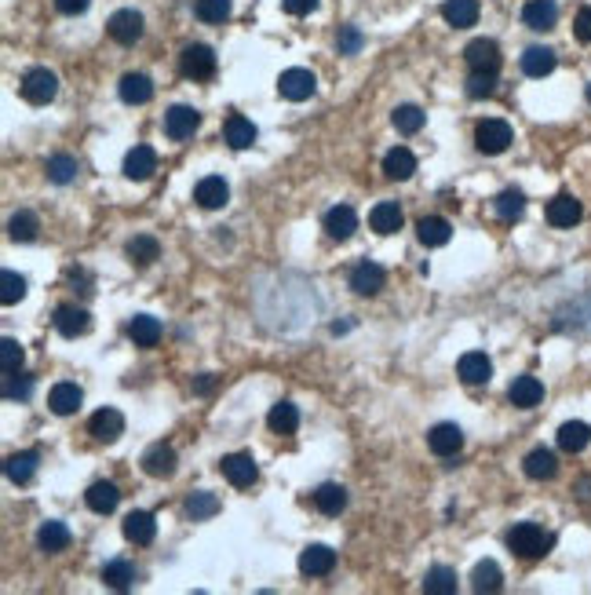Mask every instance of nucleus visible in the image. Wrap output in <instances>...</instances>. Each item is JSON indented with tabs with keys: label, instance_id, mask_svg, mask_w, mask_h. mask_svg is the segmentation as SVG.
<instances>
[{
	"label": "nucleus",
	"instance_id": "0eeeda50",
	"mask_svg": "<svg viewBox=\"0 0 591 595\" xmlns=\"http://www.w3.org/2000/svg\"><path fill=\"white\" fill-rule=\"evenodd\" d=\"M219 471H223V479L230 486H238V490H245V486H252L259 479V468H256V460L249 453H226L219 460Z\"/></svg>",
	"mask_w": 591,
	"mask_h": 595
},
{
	"label": "nucleus",
	"instance_id": "393cba45",
	"mask_svg": "<svg viewBox=\"0 0 591 595\" xmlns=\"http://www.w3.org/2000/svg\"><path fill=\"white\" fill-rule=\"evenodd\" d=\"M154 172H157L154 146H135V151H128V158H125V175H128V180L142 183V180H150Z\"/></svg>",
	"mask_w": 591,
	"mask_h": 595
},
{
	"label": "nucleus",
	"instance_id": "c9c22d12",
	"mask_svg": "<svg viewBox=\"0 0 591 595\" xmlns=\"http://www.w3.org/2000/svg\"><path fill=\"white\" fill-rule=\"evenodd\" d=\"M383 172H388V180H412V172H417V158H412V151H405V146H395V151H388V158H383Z\"/></svg>",
	"mask_w": 591,
	"mask_h": 595
},
{
	"label": "nucleus",
	"instance_id": "2f4dec72",
	"mask_svg": "<svg viewBox=\"0 0 591 595\" xmlns=\"http://www.w3.org/2000/svg\"><path fill=\"white\" fill-rule=\"evenodd\" d=\"M161 321L154 318V314H135L132 321H128V336L135 340V347H157V340H161Z\"/></svg>",
	"mask_w": 591,
	"mask_h": 595
},
{
	"label": "nucleus",
	"instance_id": "58836bf2",
	"mask_svg": "<svg viewBox=\"0 0 591 595\" xmlns=\"http://www.w3.org/2000/svg\"><path fill=\"white\" fill-rule=\"evenodd\" d=\"M44 172H48V180H51V183L66 187V183H73V180H77L81 165H77V158H70V154H51V158L44 161Z\"/></svg>",
	"mask_w": 591,
	"mask_h": 595
},
{
	"label": "nucleus",
	"instance_id": "cd10ccee",
	"mask_svg": "<svg viewBox=\"0 0 591 595\" xmlns=\"http://www.w3.org/2000/svg\"><path fill=\"white\" fill-rule=\"evenodd\" d=\"M402 223H405V216H402V208H398V201H380L372 212H369V227L376 230V234H398L402 230Z\"/></svg>",
	"mask_w": 591,
	"mask_h": 595
},
{
	"label": "nucleus",
	"instance_id": "20e7f679",
	"mask_svg": "<svg viewBox=\"0 0 591 595\" xmlns=\"http://www.w3.org/2000/svg\"><path fill=\"white\" fill-rule=\"evenodd\" d=\"M180 70L190 81H209L216 73V51L209 44H187L180 55Z\"/></svg>",
	"mask_w": 591,
	"mask_h": 595
},
{
	"label": "nucleus",
	"instance_id": "ddd939ff",
	"mask_svg": "<svg viewBox=\"0 0 591 595\" xmlns=\"http://www.w3.org/2000/svg\"><path fill=\"white\" fill-rule=\"evenodd\" d=\"M175 464H180V457H175V450H172V445H165V442L150 445V450L142 453V471L150 475V479H172Z\"/></svg>",
	"mask_w": 591,
	"mask_h": 595
},
{
	"label": "nucleus",
	"instance_id": "dca6fc26",
	"mask_svg": "<svg viewBox=\"0 0 591 595\" xmlns=\"http://www.w3.org/2000/svg\"><path fill=\"white\" fill-rule=\"evenodd\" d=\"M427 445L434 457H457L464 450V431L457 424H434L427 431Z\"/></svg>",
	"mask_w": 591,
	"mask_h": 595
},
{
	"label": "nucleus",
	"instance_id": "a211bd4d",
	"mask_svg": "<svg viewBox=\"0 0 591 595\" xmlns=\"http://www.w3.org/2000/svg\"><path fill=\"white\" fill-rule=\"evenodd\" d=\"M383 285H388V274H383V267H380V263L362 259V263L350 271V289L358 292V296H376Z\"/></svg>",
	"mask_w": 591,
	"mask_h": 595
},
{
	"label": "nucleus",
	"instance_id": "37998d69",
	"mask_svg": "<svg viewBox=\"0 0 591 595\" xmlns=\"http://www.w3.org/2000/svg\"><path fill=\"white\" fill-rule=\"evenodd\" d=\"M125 252H128V259H132L135 267H150L154 259H161V245H157V237H150V234L132 237Z\"/></svg>",
	"mask_w": 591,
	"mask_h": 595
},
{
	"label": "nucleus",
	"instance_id": "13d9d810",
	"mask_svg": "<svg viewBox=\"0 0 591 595\" xmlns=\"http://www.w3.org/2000/svg\"><path fill=\"white\" fill-rule=\"evenodd\" d=\"M281 8H285L288 15L300 19V15H311V12L318 8V0H281Z\"/></svg>",
	"mask_w": 591,
	"mask_h": 595
},
{
	"label": "nucleus",
	"instance_id": "b1692460",
	"mask_svg": "<svg viewBox=\"0 0 591 595\" xmlns=\"http://www.w3.org/2000/svg\"><path fill=\"white\" fill-rule=\"evenodd\" d=\"M223 139H226L230 151H249V146L256 143V125L242 113H230L226 125H223Z\"/></svg>",
	"mask_w": 591,
	"mask_h": 595
},
{
	"label": "nucleus",
	"instance_id": "603ef678",
	"mask_svg": "<svg viewBox=\"0 0 591 595\" xmlns=\"http://www.w3.org/2000/svg\"><path fill=\"white\" fill-rule=\"evenodd\" d=\"M194 15L201 22H223L230 19V0H194Z\"/></svg>",
	"mask_w": 591,
	"mask_h": 595
},
{
	"label": "nucleus",
	"instance_id": "473e14b6",
	"mask_svg": "<svg viewBox=\"0 0 591 595\" xmlns=\"http://www.w3.org/2000/svg\"><path fill=\"white\" fill-rule=\"evenodd\" d=\"M37 453L34 450H26V453H12L8 460H4V475H8V479L15 483V486H26L29 479H34V475H37Z\"/></svg>",
	"mask_w": 591,
	"mask_h": 595
},
{
	"label": "nucleus",
	"instance_id": "f8f14e48",
	"mask_svg": "<svg viewBox=\"0 0 591 595\" xmlns=\"http://www.w3.org/2000/svg\"><path fill=\"white\" fill-rule=\"evenodd\" d=\"M55 329L63 333L66 340H77V336H84L88 329H92V314H88L84 307H77V304H63L55 311Z\"/></svg>",
	"mask_w": 591,
	"mask_h": 595
},
{
	"label": "nucleus",
	"instance_id": "a878e982",
	"mask_svg": "<svg viewBox=\"0 0 591 595\" xmlns=\"http://www.w3.org/2000/svg\"><path fill=\"white\" fill-rule=\"evenodd\" d=\"M417 237H420V245H427V249H441V245H449L453 227H449L446 216H424L417 223Z\"/></svg>",
	"mask_w": 591,
	"mask_h": 595
},
{
	"label": "nucleus",
	"instance_id": "864d4df0",
	"mask_svg": "<svg viewBox=\"0 0 591 595\" xmlns=\"http://www.w3.org/2000/svg\"><path fill=\"white\" fill-rule=\"evenodd\" d=\"M22 359H26V351H22L19 340H12V336L0 340V369H4V373H19Z\"/></svg>",
	"mask_w": 591,
	"mask_h": 595
},
{
	"label": "nucleus",
	"instance_id": "f704fd0d",
	"mask_svg": "<svg viewBox=\"0 0 591 595\" xmlns=\"http://www.w3.org/2000/svg\"><path fill=\"white\" fill-rule=\"evenodd\" d=\"M587 442H591V428L584 421H566L558 428V450L563 453H580L587 450Z\"/></svg>",
	"mask_w": 591,
	"mask_h": 595
},
{
	"label": "nucleus",
	"instance_id": "4468645a",
	"mask_svg": "<svg viewBox=\"0 0 591 595\" xmlns=\"http://www.w3.org/2000/svg\"><path fill=\"white\" fill-rule=\"evenodd\" d=\"M457 376L467 383V388H479V383H489L493 362L486 359L482 351H467V354H460V362H457Z\"/></svg>",
	"mask_w": 591,
	"mask_h": 595
},
{
	"label": "nucleus",
	"instance_id": "49530a36",
	"mask_svg": "<svg viewBox=\"0 0 591 595\" xmlns=\"http://www.w3.org/2000/svg\"><path fill=\"white\" fill-rule=\"evenodd\" d=\"M216 512H219V497H216V493H209V490H197V493H190V497H187V515H190L194 522L212 519Z\"/></svg>",
	"mask_w": 591,
	"mask_h": 595
},
{
	"label": "nucleus",
	"instance_id": "4d7b16f0",
	"mask_svg": "<svg viewBox=\"0 0 591 595\" xmlns=\"http://www.w3.org/2000/svg\"><path fill=\"white\" fill-rule=\"evenodd\" d=\"M573 34H577V41L591 44V8H580V12H577V19H573Z\"/></svg>",
	"mask_w": 591,
	"mask_h": 595
},
{
	"label": "nucleus",
	"instance_id": "79ce46f5",
	"mask_svg": "<svg viewBox=\"0 0 591 595\" xmlns=\"http://www.w3.org/2000/svg\"><path fill=\"white\" fill-rule=\"evenodd\" d=\"M471 588L475 591H500L504 588V574H500V567L493 559H482L475 570H471Z\"/></svg>",
	"mask_w": 591,
	"mask_h": 595
},
{
	"label": "nucleus",
	"instance_id": "4be33fe9",
	"mask_svg": "<svg viewBox=\"0 0 591 595\" xmlns=\"http://www.w3.org/2000/svg\"><path fill=\"white\" fill-rule=\"evenodd\" d=\"M508 398H511V406H518V409H533V406L544 402V383H541L537 376H515L511 388H508Z\"/></svg>",
	"mask_w": 591,
	"mask_h": 595
},
{
	"label": "nucleus",
	"instance_id": "7c9ffc66",
	"mask_svg": "<svg viewBox=\"0 0 591 595\" xmlns=\"http://www.w3.org/2000/svg\"><path fill=\"white\" fill-rule=\"evenodd\" d=\"M441 19H446L453 29H467L479 22V0H446L441 4Z\"/></svg>",
	"mask_w": 591,
	"mask_h": 595
},
{
	"label": "nucleus",
	"instance_id": "09e8293b",
	"mask_svg": "<svg viewBox=\"0 0 591 595\" xmlns=\"http://www.w3.org/2000/svg\"><path fill=\"white\" fill-rule=\"evenodd\" d=\"M391 121H395V128H398L402 135H417V132L424 128V110L412 106V103H405V106H398V110L391 113Z\"/></svg>",
	"mask_w": 591,
	"mask_h": 595
},
{
	"label": "nucleus",
	"instance_id": "8fccbe9b",
	"mask_svg": "<svg viewBox=\"0 0 591 595\" xmlns=\"http://www.w3.org/2000/svg\"><path fill=\"white\" fill-rule=\"evenodd\" d=\"M22 296H26V278H22V274H15V271L0 274V304L12 307V304L22 300Z\"/></svg>",
	"mask_w": 591,
	"mask_h": 595
},
{
	"label": "nucleus",
	"instance_id": "9d476101",
	"mask_svg": "<svg viewBox=\"0 0 591 595\" xmlns=\"http://www.w3.org/2000/svg\"><path fill=\"white\" fill-rule=\"evenodd\" d=\"M548 223L551 227H558V230H570V227H577L580 223V216H584V208H580V201L573 197V194H558V197H551L548 201Z\"/></svg>",
	"mask_w": 591,
	"mask_h": 595
},
{
	"label": "nucleus",
	"instance_id": "7ed1b4c3",
	"mask_svg": "<svg viewBox=\"0 0 591 595\" xmlns=\"http://www.w3.org/2000/svg\"><path fill=\"white\" fill-rule=\"evenodd\" d=\"M511 125L508 121H500V117H489V121H482L479 128H475V146L482 154H489V158H496V154H504L508 146H511Z\"/></svg>",
	"mask_w": 591,
	"mask_h": 595
},
{
	"label": "nucleus",
	"instance_id": "412c9836",
	"mask_svg": "<svg viewBox=\"0 0 591 595\" xmlns=\"http://www.w3.org/2000/svg\"><path fill=\"white\" fill-rule=\"evenodd\" d=\"M81 402H84V391L77 388V383H55V388L48 391V409L55 413V416H73L77 409H81Z\"/></svg>",
	"mask_w": 591,
	"mask_h": 595
},
{
	"label": "nucleus",
	"instance_id": "6e6552de",
	"mask_svg": "<svg viewBox=\"0 0 591 595\" xmlns=\"http://www.w3.org/2000/svg\"><path fill=\"white\" fill-rule=\"evenodd\" d=\"M106 34H110L117 44H135V41L142 37V15L132 12V8L113 12L110 22H106Z\"/></svg>",
	"mask_w": 591,
	"mask_h": 595
},
{
	"label": "nucleus",
	"instance_id": "5fc2aeb1",
	"mask_svg": "<svg viewBox=\"0 0 591 595\" xmlns=\"http://www.w3.org/2000/svg\"><path fill=\"white\" fill-rule=\"evenodd\" d=\"M29 388H34V380H29V376L4 373V398H8V402H22V398H29Z\"/></svg>",
	"mask_w": 591,
	"mask_h": 595
},
{
	"label": "nucleus",
	"instance_id": "72a5a7b5",
	"mask_svg": "<svg viewBox=\"0 0 591 595\" xmlns=\"http://www.w3.org/2000/svg\"><path fill=\"white\" fill-rule=\"evenodd\" d=\"M558 66V58H555V51L551 48H526V55H522V73L526 77H548L551 70Z\"/></svg>",
	"mask_w": 591,
	"mask_h": 595
},
{
	"label": "nucleus",
	"instance_id": "ea45409f",
	"mask_svg": "<svg viewBox=\"0 0 591 595\" xmlns=\"http://www.w3.org/2000/svg\"><path fill=\"white\" fill-rule=\"evenodd\" d=\"M103 584L113 588V591H128L135 584V567H132V562H125V559L106 562V567H103Z\"/></svg>",
	"mask_w": 591,
	"mask_h": 595
},
{
	"label": "nucleus",
	"instance_id": "f03ea898",
	"mask_svg": "<svg viewBox=\"0 0 591 595\" xmlns=\"http://www.w3.org/2000/svg\"><path fill=\"white\" fill-rule=\"evenodd\" d=\"M19 92L29 106H48L55 96H58V77L44 66H34V70H26L22 81H19Z\"/></svg>",
	"mask_w": 591,
	"mask_h": 595
},
{
	"label": "nucleus",
	"instance_id": "c03bdc74",
	"mask_svg": "<svg viewBox=\"0 0 591 595\" xmlns=\"http://www.w3.org/2000/svg\"><path fill=\"white\" fill-rule=\"evenodd\" d=\"M493 208H496V216L504 220V223H515L526 212V194L522 190H500L496 201H493Z\"/></svg>",
	"mask_w": 591,
	"mask_h": 595
},
{
	"label": "nucleus",
	"instance_id": "5701e85b",
	"mask_svg": "<svg viewBox=\"0 0 591 595\" xmlns=\"http://www.w3.org/2000/svg\"><path fill=\"white\" fill-rule=\"evenodd\" d=\"M522 22L529 29H537V34H548V29H555V22H558V4L555 0H529V4L522 8Z\"/></svg>",
	"mask_w": 591,
	"mask_h": 595
},
{
	"label": "nucleus",
	"instance_id": "9b49d317",
	"mask_svg": "<svg viewBox=\"0 0 591 595\" xmlns=\"http://www.w3.org/2000/svg\"><path fill=\"white\" fill-rule=\"evenodd\" d=\"M336 567V552L329 545H311L300 552V574L303 577H329Z\"/></svg>",
	"mask_w": 591,
	"mask_h": 595
},
{
	"label": "nucleus",
	"instance_id": "680f3d73",
	"mask_svg": "<svg viewBox=\"0 0 591 595\" xmlns=\"http://www.w3.org/2000/svg\"><path fill=\"white\" fill-rule=\"evenodd\" d=\"M587 103H591V84H587Z\"/></svg>",
	"mask_w": 591,
	"mask_h": 595
},
{
	"label": "nucleus",
	"instance_id": "2eb2a0df",
	"mask_svg": "<svg viewBox=\"0 0 591 595\" xmlns=\"http://www.w3.org/2000/svg\"><path fill=\"white\" fill-rule=\"evenodd\" d=\"M88 431H92V438H99V442H117V438L125 435V416L117 413L113 406H103L99 413H92Z\"/></svg>",
	"mask_w": 591,
	"mask_h": 595
},
{
	"label": "nucleus",
	"instance_id": "f257e3e1",
	"mask_svg": "<svg viewBox=\"0 0 591 595\" xmlns=\"http://www.w3.org/2000/svg\"><path fill=\"white\" fill-rule=\"evenodd\" d=\"M508 548L518 559H541L551 548V533H544L537 522H518L508 529Z\"/></svg>",
	"mask_w": 591,
	"mask_h": 595
},
{
	"label": "nucleus",
	"instance_id": "c756f323",
	"mask_svg": "<svg viewBox=\"0 0 591 595\" xmlns=\"http://www.w3.org/2000/svg\"><path fill=\"white\" fill-rule=\"evenodd\" d=\"M121 529H125V541H132V545H150L157 537V522L150 512H132Z\"/></svg>",
	"mask_w": 591,
	"mask_h": 595
},
{
	"label": "nucleus",
	"instance_id": "39448f33",
	"mask_svg": "<svg viewBox=\"0 0 591 595\" xmlns=\"http://www.w3.org/2000/svg\"><path fill=\"white\" fill-rule=\"evenodd\" d=\"M278 92L288 103H303V99H311L318 92V77L311 70H303V66H292V70H285L278 77Z\"/></svg>",
	"mask_w": 591,
	"mask_h": 595
},
{
	"label": "nucleus",
	"instance_id": "e433bc0d",
	"mask_svg": "<svg viewBox=\"0 0 591 595\" xmlns=\"http://www.w3.org/2000/svg\"><path fill=\"white\" fill-rule=\"evenodd\" d=\"M314 508H318L321 515H340V512L347 508V490L336 486V483L318 486V490H314Z\"/></svg>",
	"mask_w": 591,
	"mask_h": 595
},
{
	"label": "nucleus",
	"instance_id": "f3484780",
	"mask_svg": "<svg viewBox=\"0 0 591 595\" xmlns=\"http://www.w3.org/2000/svg\"><path fill=\"white\" fill-rule=\"evenodd\" d=\"M321 227H325V234H329L333 242H347V237H354V230H358V216H354L350 205H336V208L325 212Z\"/></svg>",
	"mask_w": 591,
	"mask_h": 595
},
{
	"label": "nucleus",
	"instance_id": "a18cd8bd",
	"mask_svg": "<svg viewBox=\"0 0 591 595\" xmlns=\"http://www.w3.org/2000/svg\"><path fill=\"white\" fill-rule=\"evenodd\" d=\"M37 234H41V223H37L34 212H15L8 220V237H12V242L29 245V242H37Z\"/></svg>",
	"mask_w": 591,
	"mask_h": 595
},
{
	"label": "nucleus",
	"instance_id": "6ab92c4d",
	"mask_svg": "<svg viewBox=\"0 0 591 595\" xmlns=\"http://www.w3.org/2000/svg\"><path fill=\"white\" fill-rule=\"evenodd\" d=\"M522 471H526L533 483H548V479H555V475H558V457H555L551 450H544V445H537V450L526 453Z\"/></svg>",
	"mask_w": 591,
	"mask_h": 595
},
{
	"label": "nucleus",
	"instance_id": "423d86ee",
	"mask_svg": "<svg viewBox=\"0 0 591 595\" xmlns=\"http://www.w3.org/2000/svg\"><path fill=\"white\" fill-rule=\"evenodd\" d=\"M464 58H467V66H471V70H482V73H496L500 63H504V55H500V44L489 41V37L471 41V44L464 48Z\"/></svg>",
	"mask_w": 591,
	"mask_h": 595
},
{
	"label": "nucleus",
	"instance_id": "052dcab7",
	"mask_svg": "<svg viewBox=\"0 0 591 595\" xmlns=\"http://www.w3.org/2000/svg\"><path fill=\"white\" fill-rule=\"evenodd\" d=\"M212 388H216V376H209V373H204V376H197V380H194V391H197V395H209Z\"/></svg>",
	"mask_w": 591,
	"mask_h": 595
},
{
	"label": "nucleus",
	"instance_id": "bb28decb",
	"mask_svg": "<svg viewBox=\"0 0 591 595\" xmlns=\"http://www.w3.org/2000/svg\"><path fill=\"white\" fill-rule=\"evenodd\" d=\"M117 92H121V99L128 106H142V103L154 99V81L146 73H125L121 84H117Z\"/></svg>",
	"mask_w": 591,
	"mask_h": 595
},
{
	"label": "nucleus",
	"instance_id": "4c0bfd02",
	"mask_svg": "<svg viewBox=\"0 0 591 595\" xmlns=\"http://www.w3.org/2000/svg\"><path fill=\"white\" fill-rule=\"evenodd\" d=\"M37 545L44 548V552H66L70 548V529H66V522H58V519H48L41 529H37Z\"/></svg>",
	"mask_w": 591,
	"mask_h": 595
},
{
	"label": "nucleus",
	"instance_id": "3c124183",
	"mask_svg": "<svg viewBox=\"0 0 591 595\" xmlns=\"http://www.w3.org/2000/svg\"><path fill=\"white\" fill-rule=\"evenodd\" d=\"M467 96H471V99H489V96H496V73L471 70V77H467Z\"/></svg>",
	"mask_w": 591,
	"mask_h": 595
},
{
	"label": "nucleus",
	"instance_id": "de8ad7c7",
	"mask_svg": "<svg viewBox=\"0 0 591 595\" xmlns=\"http://www.w3.org/2000/svg\"><path fill=\"white\" fill-rule=\"evenodd\" d=\"M424 591L427 595H457V570L449 567H431L424 577Z\"/></svg>",
	"mask_w": 591,
	"mask_h": 595
},
{
	"label": "nucleus",
	"instance_id": "c85d7f7f",
	"mask_svg": "<svg viewBox=\"0 0 591 595\" xmlns=\"http://www.w3.org/2000/svg\"><path fill=\"white\" fill-rule=\"evenodd\" d=\"M84 500L96 515H110V512H117V504H121V490H117L113 483H92L84 493Z\"/></svg>",
	"mask_w": 591,
	"mask_h": 595
},
{
	"label": "nucleus",
	"instance_id": "a19ab883",
	"mask_svg": "<svg viewBox=\"0 0 591 595\" xmlns=\"http://www.w3.org/2000/svg\"><path fill=\"white\" fill-rule=\"evenodd\" d=\"M267 424H271L274 435H292L296 428H300V409H296L292 402H278L267 413Z\"/></svg>",
	"mask_w": 591,
	"mask_h": 595
},
{
	"label": "nucleus",
	"instance_id": "1a4fd4ad",
	"mask_svg": "<svg viewBox=\"0 0 591 595\" xmlns=\"http://www.w3.org/2000/svg\"><path fill=\"white\" fill-rule=\"evenodd\" d=\"M197 125H201V113H197L194 106H172V110L165 113V135L175 139V143L190 139V135L197 132Z\"/></svg>",
	"mask_w": 591,
	"mask_h": 595
},
{
	"label": "nucleus",
	"instance_id": "6e6d98bb",
	"mask_svg": "<svg viewBox=\"0 0 591 595\" xmlns=\"http://www.w3.org/2000/svg\"><path fill=\"white\" fill-rule=\"evenodd\" d=\"M362 44H365V37H362V29H358V26H343V29H340V37H336L340 55H358Z\"/></svg>",
	"mask_w": 591,
	"mask_h": 595
},
{
	"label": "nucleus",
	"instance_id": "aec40b11",
	"mask_svg": "<svg viewBox=\"0 0 591 595\" xmlns=\"http://www.w3.org/2000/svg\"><path fill=\"white\" fill-rule=\"evenodd\" d=\"M194 201L201 205V208H223L226 201H230V187H226V180L223 175H204V180L194 187Z\"/></svg>",
	"mask_w": 591,
	"mask_h": 595
},
{
	"label": "nucleus",
	"instance_id": "bf43d9fd",
	"mask_svg": "<svg viewBox=\"0 0 591 595\" xmlns=\"http://www.w3.org/2000/svg\"><path fill=\"white\" fill-rule=\"evenodd\" d=\"M88 4H92V0H55V8L63 15H84Z\"/></svg>",
	"mask_w": 591,
	"mask_h": 595
}]
</instances>
